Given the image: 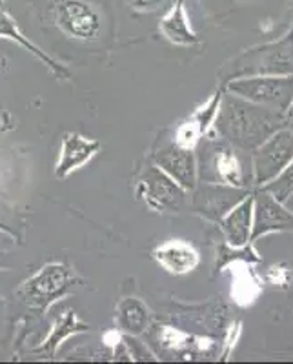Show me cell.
Returning a JSON list of instances; mask_svg holds the SVG:
<instances>
[{"mask_svg": "<svg viewBox=\"0 0 293 364\" xmlns=\"http://www.w3.org/2000/svg\"><path fill=\"white\" fill-rule=\"evenodd\" d=\"M265 75H293V29L281 41L257 46L244 51L228 66V79L265 77Z\"/></svg>", "mask_w": 293, "mask_h": 364, "instance_id": "7a4b0ae2", "label": "cell"}, {"mask_svg": "<svg viewBox=\"0 0 293 364\" xmlns=\"http://www.w3.org/2000/svg\"><path fill=\"white\" fill-rule=\"evenodd\" d=\"M255 224H253L252 239L265 235L275 230H289L293 228V213L286 211L270 191H260L255 199Z\"/></svg>", "mask_w": 293, "mask_h": 364, "instance_id": "8fae6325", "label": "cell"}, {"mask_svg": "<svg viewBox=\"0 0 293 364\" xmlns=\"http://www.w3.org/2000/svg\"><path fill=\"white\" fill-rule=\"evenodd\" d=\"M155 259L164 266L166 269L174 273H184L190 272L195 264H197V255L191 248L179 242H171V245H164L155 252Z\"/></svg>", "mask_w": 293, "mask_h": 364, "instance_id": "5bb4252c", "label": "cell"}, {"mask_svg": "<svg viewBox=\"0 0 293 364\" xmlns=\"http://www.w3.org/2000/svg\"><path fill=\"white\" fill-rule=\"evenodd\" d=\"M128 4L139 9H155L162 4V0H128Z\"/></svg>", "mask_w": 293, "mask_h": 364, "instance_id": "d6986e66", "label": "cell"}, {"mask_svg": "<svg viewBox=\"0 0 293 364\" xmlns=\"http://www.w3.org/2000/svg\"><path fill=\"white\" fill-rule=\"evenodd\" d=\"M153 159L159 168L174 178L179 186L184 190H193L197 182V162L191 149L175 142L159 149Z\"/></svg>", "mask_w": 293, "mask_h": 364, "instance_id": "30bf717a", "label": "cell"}, {"mask_svg": "<svg viewBox=\"0 0 293 364\" xmlns=\"http://www.w3.org/2000/svg\"><path fill=\"white\" fill-rule=\"evenodd\" d=\"M248 195L244 188H231L230 184H215L203 182L195 190L193 208L201 215L211 220H219L226 215L231 208H235Z\"/></svg>", "mask_w": 293, "mask_h": 364, "instance_id": "9c48e42d", "label": "cell"}, {"mask_svg": "<svg viewBox=\"0 0 293 364\" xmlns=\"http://www.w3.org/2000/svg\"><path fill=\"white\" fill-rule=\"evenodd\" d=\"M286 128L284 113L265 108L237 95H226L220 104L215 129L231 146L255 151L279 129Z\"/></svg>", "mask_w": 293, "mask_h": 364, "instance_id": "6da1fadb", "label": "cell"}, {"mask_svg": "<svg viewBox=\"0 0 293 364\" xmlns=\"http://www.w3.org/2000/svg\"><path fill=\"white\" fill-rule=\"evenodd\" d=\"M265 190L270 191V193H272L277 200H281V203L288 199L289 195L293 193V161L289 162L284 170L277 175L273 181H270L268 184H266Z\"/></svg>", "mask_w": 293, "mask_h": 364, "instance_id": "ac0fdd59", "label": "cell"}, {"mask_svg": "<svg viewBox=\"0 0 293 364\" xmlns=\"http://www.w3.org/2000/svg\"><path fill=\"white\" fill-rule=\"evenodd\" d=\"M71 284H73V273L66 266L48 264L33 279L24 282L21 295L29 306L46 310L51 302L63 297Z\"/></svg>", "mask_w": 293, "mask_h": 364, "instance_id": "5b68a950", "label": "cell"}, {"mask_svg": "<svg viewBox=\"0 0 293 364\" xmlns=\"http://www.w3.org/2000/svg\"><path fill=\"white\" fill-rule=\"evenodd\" d=\"M243 149L231 146L223 141H206L201 148V178L203 182H215V184H233L243 188L246 184V168L240 161Z\"/></svg>", "mask_w": 293, "mask_h": 364, "instance_id": "3957f363", "label": "cell"}, {"mask_svg": "<svg viewBox=\"0 0 293 364\" xmlns=\"http://www.w3.org/2000/svg\"><path fill=\"white\" fill-rule=\"evenodd\" d=\"M119 326L129 333V336H139L148 326V310L141 301L137 299H126L119 304V314H117Z\"/></svg>", "mask_w": 293, "mask_h": 364, "instance_id": "2e32d148", "label": "cell"}, {"mask_svg": "<svg viewBox=\"0 0 293 364\" xmlns=\"http://www.w3.org/2000/svg\"><path fill=\"white\" fill-rule=\"evenodd\" d=\"M0 37H6V38H11V41H17L18 44L22 46V48H26V50H28L29 53H33L35 57H38V58H41V60H44V63L48 64V66H50L51 70L55 71V73L60 75V77H66V75H68L66 71H64L63 68L58 66L57 63H53V60H51V58L48 57V55H44V53H42V51H38L37 46L31 44V42H29L28 38H26L24 35H22L21 31H18L17 24H15V22H13V18L9 17L8 13L2 11V9H0Z\"/></svg>", "mask_w": 293, "mask_h": 364, "instance_id": "e0dca14e", "label": "cell"}, {"mask_svg": "<svg viewBox=\"0 0 293 364\" xmlns=\"http://www.w3.org/2000/svg\"><path fill=\"white\" fill-rule=\"evenodd\" d=\"M228 90L233 95L265 108L286 113L293 100V75H265L231 80Z\"/></svg>", "mask_w": 293, "mask_h": 364, "instance_id": "277c9868", "label": "cell"}, {"mask_svg": "<svg viewBox=\"0 0 293 364\" xmlns=\"http://www.w3.org/2000/svg\"><path fill=\"white\" fill-rule=\"evenodd\" d=\"M293 161V132L282 128L265 144L255 149L253 157V181L268 184Z\"/></svg>", "mask_w": 293, "mask_h": 364, "instance_id": "8992f818", "label": "cell"}, {"mask_svg": "<svg viewBox=\"0 0 293 364\" xmlns=\"http://www.w3.org/2000/svg\"><path fill=\"white\" fill-rule=\"evenodd\" d=\"M161 28L162 33L171 42H177V44H193V42H197V37L191 33L190 26H188L186 13H184V0H177L175 8L162 21Z\"/></svg>", "mask_w": 293, "mask_h": 364, "instance_id": "9a60e30c", "label": "cell"}, {"mask_svg": "<svg viewBox=\"0 0 293 364\" xmlns=\"http://www.w3.org/2000/svg\"><path fill=\"white\" fill-rule=\"evenodd\" d=\"M252 208L253 199H243L230 213L223 219V232L231 245L239 248L248 242L250 226H252Z\"/></svg>", "mask_w": 293, "mask_h": 364, "instance_id": "4fadbf2b", "label": "cell"}, {"mask_svg": "<svg viewBox=\"0 0 293 364\" xmlns=\"http://www.w3.org/2000/svg\"><path fill=\"white\" fill-rule=\"evenodd\" d=\"M99 149L100 144L97 141L86 139L79 133H66L63 139V154H60V161H58L55 175L64 178L73 170L86 164Z\"/></svg>", "mask_w": 293, "mask_h": 364, "instance_id": "7c38bea8", "label": "cell"}, {"mask_svg": "<svg viewBox=\"0 0 293 364\" xmlns=\"http://www.w3.org/2000/svg\"><path fill=\"white\" fill-rule=\"evenodd\" d=\"M284 124H286V128L292 129L293 132V100H292V104H289V108L286 109V113H284Z\"/></svg>", "mask_w": 293, "mask_h": 364, "instance_id": "ffe728a7", "label": "cell"}, {"mask_svg": "<svg viewBox=\"0 0 293 364\" xmlns=\"http://www.w3.org/2000/svg\"><path fill=\"white\" fill-rule=\"evenodd\" d=\"M139 195L149 208L159 211H179L184 206V188L159 168L149 166L139 182Z\"/></svg>", "mask_w": 293, "mask_h": 364, "instance_id": "ba28073f", "label": "cell"}, {"mask_svg": "<svg viewBox=\"0 0 293 364\" xmlns=\"http://www.w3.org/2000/svg\"><path fill=\"white\" fill-rule=\"evenodd\" d=\"M55 22L64 33L79 41H93L100 31V17L86 0H57Z\"/></svg>", "mask_w": 293, "mask_h": 364, "instance_id": "52a82bcc", "label": "cell"}]
</instances>
